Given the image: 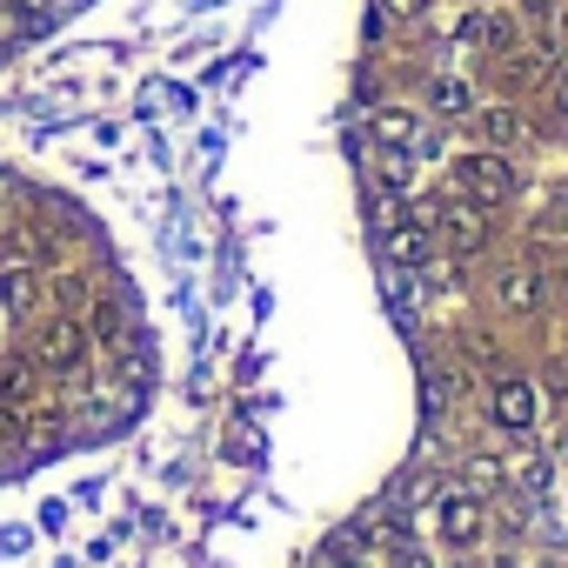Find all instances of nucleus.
Wrapping results in <instances>:
<instances>
[{
    "instance_id": "1",
    "label": "nucleus",
    "mask_w": 568,
    "mask_h": 568,
    "mask_svg": "<svg viewBox=\"0 0 568 568\" xmlns=\"http://www.w3.org/2000/svg\"><path fill=\"white\" fill-rule=\"evenodd\" d=\"M28 362H34L48 382L81 375V368H88V328H81L74 315H48V322L28 335Z\"/></svg>"
},
{
    "instance_id": "2",
    "label": "nucleus",
    "mask_w": 568,
    "mask_h": 568,
    "mask_svg": "<svg viewBox=\"0 0 568 568\" xmlns=\"http://www.w3.org/2000/svg\"><path fill=\"white\" fill-rule=\"evenodd\" d=\"M455 194H462V201H481V207H501V201L515 194V168H508V154H495V148L462 154V161H455Z\"/></svg>"
},
{
    "instance_id": "3",
    "label": "nucleus",
    "mask_w": 568,
    "mask_h": 568,
    "mask_svg": "<svg viewBox=\"0 0 568 568\" xmlns=\"http://www.w3.org/2000/svg\"><path fill=\"white\" fill-rule=\"evenodd\" d=\"M488 422H495L501 435H528V428L541 422V388H535L528 375H501V382L488 388Z\"/></svg>"
},
{
    "instance_id": "4",
    "label": "nucleus",
    "mask_w": 568,
    "mask_h": 568,
    "mask_svg": "<svg viewBox=\"0 0 568 568\" xmlns=\"http://www.w3.org/2000/svg\"><path fill=\"white\" fill-rule=\"evenodd\" d=\"M435 221H408V214H395L388 221V234H382V261L395 267V274H415V267H428L435 261Z\"/></svg>"
},
{
    "instance_id": "5",
    "label": "nucleus",
    "mask_w": 568,
    "mask_h": 568,
    "mask_svg": "<svg viewBox=\"0 0 568 568\" xmlns=\"http://www.w3.org/2000/svg\"><path fill=\"white\" fill-rule=\"evenodd\" d=\"M435 241H442L448 254H481V247H488V207L455 194V201L435 214Z\"/></svg>"
},
{
    "instance_id": "6",
    "label": "nucleus",
    "mask_w": 568,
    "mask_h": 568,
    "mask_svg": "<svg viewBox=\"0 0 568 568\" xmlns=\"http://www.w3.org/2000/svg\"><path fill=\"white\" fill-rule=\"evenodd\" d=\"M48 395V375L28 355H0V422H21Z\"/></svg>"
},
{
    "instance_id": "7",
    "label": "nucleus",
    "mask_w": 568,
    "mask_h": 568,
    "mask_svg": "<svg viewBox=\"0 0 568 568\" xmlns=\"http://www.w3.org/2000/svg\"><path fill=\"white\" fill-rule=\"evenodd\" d=\"M541 302H548V281H541L535 267H501V274H495V308H501V315L535 322Z\"/></svg>"
},
{
    "instance_id": "8",
    "label": "nucleus",
    "mask_w": 568,
    "mask_h": 568,
    "mask_svg": "<svg viewBox=\"0 0 568 568\" xmlns=\"http://www.w3.org/2000/svg\"><path fill=\"white\" fill-rule=\"evenodd\" d=\"M435 521H442V535H448L455 548H475V541L488 535V508H481V495H468V488H462V495H442V515H435Z\"/></svg>"
},
{
    "instance_id": "9",
    "label": "nucleus",
    "mask_w": 568,
    "mask_h": 568,
    "mask_svg": "<svg viewBox=\"0 0 568 568\" xmlns=\"http://www.w3.org/2000/svg\"><path fill=\"white\" fill-rule=\"evenodd\" d=\"M41 302H48V281H41V267H8V281H0V308H8L14 322H34L41 315Z\"/></svg>"
},
{
    "instance_id": "10",
    "label": "nucleus",
    "mask_w": 568,
    "mask_h": 568,
    "mask_svg": "<svg viewBox=\"0 0 568 568\" xmlns=\"http://www.w3.org/2000/svg\"><path fill=\"white\" fill-rule=\"evenodd\" d=\"M462 41H468V48H481V54L495 61V54H508V48H515V21H508V14H468V21H462Z\"/></svg>"
},
{
    "instance_id": "11",
    "label": "nucleus",
    "mask_w": 568,
    "mask_h": 568,
    "mask_svg": "<svg viewBox=\"0 0 568 568\" xmlns=\"http://www.w3.org/2000/svg\"><path fill=\"white\" fill-rule=\"evenodd\" d=\"M548 475H555V462H548L541 448H521L515 462H501V481H508L515 495H541V488H548Z\"/></svg>"
},
{
    "instance_id": "12",
    "label": "nucleus",
    "mask_w": 568,
    "mask_h": 568,
    "mask_svg": "<svg viewBox=\"0 0 568 568\" xmlns=\"http://www.w3.org/2000/svg\"><path fill=\"white\" fill-rule=\"evenodd\" d=\"M368 134H375L382 148H415V141H422V121H415L408 108H382V114L368 121Z\"/></svg>"
},
{
    "instance_id": "13",
    "label": "nucleus",
    "mask_w": 568,
    "mask_h": 568,
    "mask_svg": "<svg viewBox=\"0 0 568 568\" xmlns=\"http://www.w3.org/2000/svg\"><path fill=\"white\" fill-rule=\"evenodd\" d=\"M88 342H101L108 355H128V342H134V335H128V315H121L108 295L94 302V335H88Z\"/></svg>"
},
{
    "instance_id": "14",
    "label": "nucleus",
    "mask_w": 568,
    "mask_h": 568,
    "mask_svg": "<svg viewBox=\"0 0 568 568\" xmlns=\"http://www.w3.org/2000/svg\"><path fill=\"white\" fill-rule=\"evenodd\" d=\"M375 174H382V187H388V194H408V187H415V148H382Z\"/></svg>"
},
{
    "instance_id": "15",
    "label": "nucleus",
    "mask_w": 568,
    "mask_h": 568,
    "mask_svg": "<svg viewBox=\"0 0 568 568\" xmlns=\"http://www.w3.org/2000/svg\"><path fill=\"white\" fill-rule=\"evenodd\" d=\"M41 28H48V0H8V21H0V34L28 41V34H41Z\"/></svg>"
},
{
    "instance_id": "16",
    "label": "nucleus",
    "mask_w": 568,
    "mask_h": 568,
    "mask_svg": "<svg viewBox=\"0 0 568 568\" xmlns=\"http://www.w3.org/2000/svg\"><path fill=\"white\" fill-rule=\"evenodd\" d=\"M428 108H435V114H468V108H475V94H468V81H462V74H442V81L428 88Z\"/></svg>"
},
{
    "instance_id": "17",
    "label": "nucleus",
    "mask_w": 568,
    "mask_h": 568,
    "mask_svg": "<svg viewBox=\"0 0 568 568\" xmlns=\"http://www.w3.org/2000/svg\"><path fill=\"white\" fill-rule=\"evenodd\" d=\"M481 134H488L495 148H515V141H521V114H515V108H488V114H481Z\"/></svg>"
},
{
    "instance_id": "18",
    "label": "nucleus",
    "mask_w": 568,
    "mask_h": 568,
    "mask_svg": "<svg viewBox=\"0 0 568 568\" xmlns=\"http://www.w3.org/2000/svg\"><path fill=\"white\" fill-rule=\"evenodd\" d=\"M541 234H555V241H568V187L541 207Z\"/></svg>"
},
{
    "instance_id": "19",
    "label": "nucleus",
    "mask_w": 568,
    "mask_h": 568,
    "mask_svg": "<svg viewBox=\"0 0 568 568\" xmlns=\"http://www.w3.org/2000/svg\"><path fill=\"white\" fill-rule=\"evenodd\" d=\"M468 481H475V488H508V481H501V462H488V455L468 462Z\"/></svg>"
},
{
    "instance_id": "20",
    "label": "nucleus",
    "mask_w": 568,
    "mask_h": 568,
    "mask_svg": "<svg viewBox=\"0 0 568 568\" xmlns=\"http://www.w3.org/2000/svg\"><path fill=\"white\" fill-rule=\"evenodd\" d=\"M435 0H382V14H395V21H415V14H428Z\"/></svg>"
},
{
    "instance_id": "21",
    "label": "nucleus",
    "mask_w": 568,
    "mask_h": 568,
    "mask_svg": "<svg viewBox=\"0 0 568 568\" xmlns=\"http://www.w3.org/2000/svg\"><path fill=\"white\" fill-rule=\"evenodd\" d=\"M315 568H362V555H355V548H348V541H335V548H328V555H322V561H315Z\"/></svg>"
},
{
    "instance_id": "22",
    "label": "nucleus",
    "mask_w": 568,
    "mask_h": 568,
    "mask_svg": "<svg viewBox=\"0 0 568 568\" xmlns=\"http://www.w3.org/2000/svg\"><path fill=\"white\" fill-rule=\"evenodd\" d=\"M555 108H561V121H568V74L555 81Z\"/></svg>"
},
{
    "instance_id": "23",
    "label": "nucleus",
    "mask_w": 568,
    "mask_h": 568,
    "mask_svg": "<svg viewBox=\"0 0 568 568\" xmlns=\"http://www.w3.org/2000/svg\"><path fill=\"white\" fill-rule=\"evenodd\" d=\"M8 207H14V201H8V187H0V221H8Z\"/></svg>"
},
{
    "instance_id": "24",
    "label": "nucleus",
    "mask_w": 568,
    "mask_h": 568,
    "mask_svg": "<svg viewBox=\"0 0 568 568\" xmlns=\"http://www.w3.org/2000/svg\"><path fill=\"white\" fill-rule=\"evenodd\" d=\"M561 288H568V261H561Z\"/></svg>"
},
{
    "instance_id": "25",
    "label": "nucleus",
    "mask_w": 568,
    "mask_h": 568,
    "mask_svg": "<svg viewBox=\"0 0 568 568\" xmlns=\"http://www.w3.org/2000/svg\"><path fill=\"white\" fill-rule=\"evenodd\" d=\"M462 568H481V561H462Z\"/></svg>"
}]
</instances>
